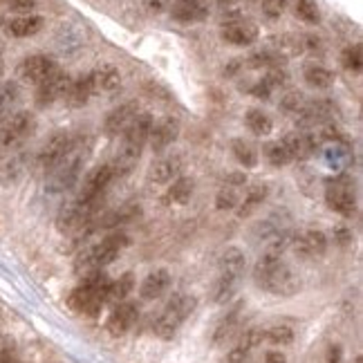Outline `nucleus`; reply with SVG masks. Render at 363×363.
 <instances>
[{
  "label": "nucleus",
  "instance_id": "nucleus-1",
  "mask_svg": "<svg viewBox=\"0 0 363 363\" xmlns=\"http://www.w3.org/2000/svg\"><path fill=\"white\" fill-rule=\"evenodd\" d=\"M254 281L260 289L276 296H291V294H296L301 287L298 276L291 272V267L283 260V256L262 254L260 260L256 262Z\"/></svg>",
  "mask_w": 363,
  "mask_h": 363
},
{
  "label": "nucleus",
  "instance_id": "nucleus-2",
  "mask_svg": "<svg viewBox=\"0 0 363 363\" xmlns=\"http://www.w3.org/2000/svg\"><path fill=\"white\" fill-rule=\"evenodd\" d=\"M152 123H155V119H152L150 113H139L128 128L123 130L121 150H119V155L115 157V162L110 164V166H113V171H115V177L130 173L137 166L139 157H142V152H144V146L148 144Z\"/></svg>",
  "mask_w": 363,
  "mask_h": 363
},
{
  "label": "nucleus",
  "instance_id": "nucleus-3",
  "mask_svg": "<svg viewBox=\"0 0 363 363\" xmlns=\"http://www.w3.org/2000/svg\"><path fill=\"white\" fill-rule=\"evenodd\" d=\"M92 150V139L90 137H74L72 146L61 157V162L48 173V189L50 193H63L74 184L83 164H86L88 155Z\"/></svg>",
  "mask_w": 363,
  "mask_h": 363
},
{
  "label": "nucleus",
  "instance_id": "nucleus-4",
  "mask_svg": "<svg viewBox=\"0 0 363 363\" xmlns=\"http://www.w3.org/2000/svg\"><path fill=\"white\" fill-rule=\"evenodd\" d=\"M245 262H247V258L238 247H229L225 254L220 256L218 276H216V283L211 289L213 303L222 305V303H229L233 298V294L238 291L240 281H242Z\"/></svg>",
  "mask_w": 363,
  "mask_h": 363
},
{
  "label": "nucleus",
  "instance_id": "nucleus-5",
  "mask_svg": "<svg viewBox=\"0 0 363 363\" xmlns=\"http://www.w3.org/2000/svg\"><path fill=\"white\" fill-rule=\"evenodd\" d=\"M128 235L125 233H110L101 242H96L88 249H83L81 254L77 256L74 262V269L83 276L94 274V272H101L104 267H108L110 262H115L119 258L121 251L128 247Z\"/></svg>",
  "mask_w": 363,
  "mask_h": 363
},
{
  "label": "nucleus",
  "instance_id": "nucleus-6",
  "mask_svg": "<svg viewBox=\"0 0 363 363\" xmlns=\"http://www.w3.org/2000/svg\"><path fill=\"white\" fill-rule=\"evenodd\" d=\"M110 285V278L104 272H94L83 276V281L72 289L67 303L74 312L96 316L106 305V289Z\"/></svg>",
  "mask_w": 363,
  "mask_h": 363
},
{
  "label": "nucleus",
  "instance_id": "nucleus-7",
  "mask_svg": "<svg viewBox=\"0 0 363 363\" xmlns=\"http://www.w3.org/2000/svg\"><path fill=\"white\" fill-rule=\"evenodd\" d=\"M36 128V117L30 110H18L7 121L0 123V157L16 152Z\"/></svg>",
  "mask_w": 363,
  "mask_h": 363
},
{
  "label": "nucleus",
  "instance_id": "nucleus-8",
  "mask_svg": "<svg viewBox=\"0 0 363 363\" xmlns=\"http://www.w3.org/2000/svg\"><path fill=\"white\" fill-rule=\"evenodd\" d=\"M195 305H198V301H195V296H191V294L173 296L169 301V305L162 310V314L157 316V320H155V334H157V337L164 339V341L173 339L177 334V330L184 325V320L195 310Z\"/></svg>",
  "mask_w": 363,
  "mask_h": 363
},
{
  "label": "nucleus",
  "instance_id": "nucleus-9",
  "mask_svg": "<svg viewBox=\"0 0 363 363\" xmlns=\"http://www.w3.org/2000/svg\"><path fill=\"white\" fill-rule=\"evenodd\" d=\"M99 211V202H79L72 200L67 206H63V211L57 218V227L63 233L69 235H81L88 227H92V222Z\"/></svg>",
  "mask_w": 363,
  "mask_h": 363
},
{
  "label": "nucleus",
  "instance_id": "nucleus-10",
  "mask_svg": "<svg viewBox=\"0 0 363 363\" xmlns=\"http://www.w3.org/2000/svg\"><path fill=\"white\" fill-rule=\"evenodd\" d=\"M325 202L334 213L343 218H350L357 211V193L350 177L339 175L328 182L325 186Z\"/></svg>",
  "mask_w": 363,
  "mask_h": 363
},
{
  "label": "nucleus",
  "instance_id": "nucleus-11",
  "mask_svg": "<svg viewBox=\"0 0 363 363\" xmlns=\"http://www.w3.org/2000/svg\"><path fill=\"white\" fill-rule=\"evenodd\" d=\"M113 179H115V171L110 164L94 166V169L83 177V184H81L74 200H79V202H101V195Z\"/></svg>",
  "mask_w": 363,
  "mask_h": 363
},
{
  "label": "nucleus",
  "instance_id": "nucleus-12",
  "mask_svg": "<svg viewBox=\"0 0 363 363\" xmlns=\"http://www.w3.org/2000/svg\"><path fill=\"white\" fill-rule=\"evenodd\" d=\"M59 69L57 61L48 54H32V57H27L18 63L16 67V74L21 81L25 83H32V86H38V83H43L45 79H50L54 72Z\"/></svg>",
  "mask_w": 363,
  "mask_h": 363
},
{
  "label": "nucleus",
  "instance_id": "nucleus-13",
  "mask_svg": "<svg viewBox=\"0 0 363 363\" xmlns=\"http://www.w3.org/2000/svg\"><path fill=\"white\" fill-rule=\"evenodd\" d=\"M74 142V135L72 133H65V130H59L54 133L48 142L43 144V148L38 150V166L43 169L45 173H50L54 166H57L61 162V157L65 155V152L69 150V146H72Z\"/></svg>",
  "mask_w": 363,
  "mask_h": 363
},
{
  "label": "nucleus",
  "instance_id": "nucleus-14",
  "mask_svg": "<svg viewBox=\"0 0 363 363\" xmlns=\"http://www.w3.org/2000/svg\"><path fill=\"white\" fill-rule=\"evenodd\" d=\"M291 249L301 260H316L328 251V238L323 231L307 229L298 235H291Z\"/></svg>",
  "mask_w": 363,
  "mask_h": 363
},
{
  "label": "nucleus",
  "instance_id": "nucleus-15",
  "mask_svg": "<svg viewBox=\"0 0 363 363\" xmlns=\"http://www.w3.org/2000/svg\"><path fill=\"white\" fill-rule=\"evenodd\" d=\"M258 25L245 18H231L222 25V40L235 48H249L258 40Z\"/></svg>",
  "mask_w": 363,
  "mask_h": 363
},
{
  "label": "nucleus",
  "instance_id": "nucleus-16",
  "mask_svg": "<svg viewBox=\"0 0 363 363\" xmlns=\"http://www.w3.org/2000/svg\"><path fill=\"white\" fill-rule=\"evenodd\" d=\"M179 130H182V123L177 117H164L162 121L152 123V130H150V137H148V144L152 148V152H164L169 146H173L179 137Z\"/></svg>",
  "mask_w": 363,
  "mask_h": 363
},
{
  "label": "nucleus",
  "instance_id": "nucleus-17",
  "mask_svg": "<svg viewBox=\"0 0 363 363\" xmlns=\"http://www.w3.org/2000/svg\"><path fill=\"white\" fill-rule=\"evenodd\" d=\"M69 74H65V72H61V69H57L50 79H45L43 83H38L36 86V106L38 108H48V106H52L54 101H59V99H63V94H65V90H67V86H69Z\"/></svg>",
  "mask_w": 363,
  "mask_h": 363
},
{
  "label": "nucleus",
  "instance_id": "nucleus-18",
  "mask_svg": "<svg viewBox=\"0 0 363 363\" xmlns=\"http://www.w3.org/2000/svg\"><path fill=\"white\" fill-rule=\"evenodd\" d=\"M142 113L139 110V104L137 101H125L117 108H113L110 113L106 115L104 119V133L108 137H117V135H123V130L128 128L133 123V119Z\"/></svg>",
  "mask_w": 363,
  "mask_h": 363
},
{
  "label": "nucleus",
  "instance_id": "nucleus-19",
  "mask_svg": "<svg viewBox=\"0 0 363 363\" xmlns=\"http://www.w3.org/2000/svg\"><path fill=\"white\" fill-rule=\"evenodd\" d=\"M139 318V310L135 303H128L123 301L119 305H115L113 314L108 316V323H106V330L110 337H123L125 332H130L133 325L137 323Z\"/></svg>",
  "mask_w": 363,
  "mask_h": 363
},
{
  "label": "nucleus",
  "instance_id": "nucleus-20",
  "mask_svg": "<svg viewBox=\"0 0 363 363\" xmlns=\"http://www.w3.org/2000/svg\"><path fill=\"white\" fill-rule=\"evenodd\" d=\"M90 79V86H92V92L94 94H113L119 90L121 86V72L110 63H104V65H96L92 72L88 74Z\"/></svg>",
  "mask_w": 363,
  "mask_h": 363
},
{
  "label": "nucleus",
  "instance_id": "nucleus-21",
  "mask_svg": "<svg viewBox=\"0 0 363 363\" xmlns=\"http://www.w3.org/2000/svg\"><path fill=\"white\" fill-rule=\"evenodd\" d=\"M179 173H182V157L179 155H166L150 166L148 182L150 184L164 186V184H171L175 177H179Z\"/></svg>",
  "mask_w": 363,
  "mask_h": 363
},
{
  "label": "nucleus",
  "instance_id": "nucleus-22",
  "mask_svg": "<svg viewBox=\"0 0 363 363\" xmlns=\"http://www.w3.org/2000/svg\"><path fill=\"white\" fill-rule=\"evenodd\" d=\"M171 16L177 23H202L208 16V5L206 0H177L171 7Z\"/></svg>",
  "mask_w": 363,
  "mask_h": 363
},
{
  "label": "nucleus",
  "instance_id": "nucleus-23",
  "mask_svg": "<svg viewBox=\"0 0 363 363\" xmlns=\"http://www.w3.org/2000/svg\"><path fill=\"white\" fill-rule=\"evenodd\" d=\"M334 113H337V108H334V104L330 99L307 101L305 108L298 113V123L307 128V125H316V123L330 121Z\"/></svg>",
  "mask_w": 363,
  "mask_h": 363
},
{
  "label": "nucleus",
  "instance_id": "nucleus-24",
  "mask_svg": "<svg viewBox=\"0 0 363 363\" xmlns=\"http://www.w3.org/2000/svg\"><path fill=\"white\" fill-rule=\"evenodd\" d=\"M171 281L173 278L166 269L150 272L142 281V285H139V296H142L144 301H155V298L166 294V289L171 287Z\"/></svg>",
  "mask_w": 363,
  "mask_h": 363
},
{
  "label": "nucleus",
  "instance_id": "nucleus-25",
  "mask_svg": "<svg viewBox=\"0 0 363 363\" xmlns=\"http://www.w3.org/2000/svg\"><path fill=\"white\" fill-rule=\"evenodd\" d=\"M45 27V18L36 16V13H27V16H16L7 23V34L13 38H30L38 34Z\"/></svg>",
  "mask_w": 363,
  "mask_h": 363
},
{
  "label": "nucleus",
  "instance_id": "nucleus-26",
  "mask_svg": "<svg viewBox=\"0 0 363 363\" xmlns=\"http://www.w3.org/2000/svg\"><path fill=\"white\" fill-rule=\"evenodd\" d=\"M283 144L287 146L291 160H307L316 150V137H312L310 133H289L283 139Z\"/></svg>",
  "mask_w": 363,
  "mask_h": 363
},
{
  "label": "nucleus",
  "instance_id": "nucleus-27",
  "mask_svg": "<svg viewBox=\"0 0 363 363\" xmlns=\"http://www.w3.org/2000/svg\"><path fill=\"white\" fill-rule=\"evenodd\" d=\"M92 94L94 92H92V86H90V79H88V74H83L79 79L69 81V86H67V90L63 94V101L69 108H83L90 101Z\"/></svg>",
  "mask_w": 363,
  "mask_h": 363
},
{
  "label": "nucleus",
  "instance_id": "nucleus-28",
  "mask_svg": "<svg viewBox=\"0 0 363 363\" xmlns=\"http://www.w3.org/2000/svg\"><path fill=\"white\" fill-rule=\"evenodd\" d=\"M262 339H264V330H260V328H251L249 332H245L240 337V341H238V345L231 350L229 363H245L247 357L262 343Z\"/></svg>",
  "mask_w": 363,
  "mask_h": 363
},
{
  "label": "nucleus",
  "instance_id": "nucleus-29",
  "mask_svg": "<svg viewBox=\"0 0 363 363\" xmlns=\"http://www.w3.org/2000/svg\"><path fill=\"white\" fill-rule=\"evenodd\" d=\"M303 79H305L307 86H312L316 90H328V88L334 86V72H332V69H328L325 65H320V63L305 65Z\"/></svg>",
  "mask_w": 363,
  "mask_h": 363
},
{
  "label": "nucleus",
  "instance_id": "nucleus-30",
  "mask_svg": "<svg viewBox=\"0 0 363 363\" xmlns=\"http://www.w3.org/2000/svg\"><path fill=\"white\" fill-rule=\"evenodd\" d=\"M133 289H135V276L130 272L119 276L117 281H110V285L106 289V305L108 303H113V305L123 303L125 298L133 294Z\"/></svg>",
  "mask_w": 363,
  "mask_h": 363
},
{
  "label": "nucleus",
  "instance_id": "nucleus-31",
  "mask_svg": "<svg viewBox=\"0 0 363 363\" xmlns=\"http://www.w3.org/2000/svg\"><path fill=\"white\" fill-rule=\"evenodd\" d=\"M21 101V88L16 81H7L0 86V123L7 121Z\"/></svg>",
  "mask_w": 363,
  "mask_h": 363
},
{
  "label": "nucleus",
  "instance_id": "nucleus-32",
  "mask_svg": "<svg viewBox=\"0 0 363 363\" xmlns=\"http://www.w3.org/2000/svg\"><path fill=\"white\" fill-rule=\"evenodd\" d=\"M240 316H242V303H238L233 307V310L220 320L218 323V328H216V332H213V341L220 345V343H225V341H229L233 334H235V330H238V325H240Z\"/></svg>",
  "mask_w": 363,
  "mask_h": 363
},
{
  "label": "nucleus",
  "instance_id": "nucleus-33",
  "mask_svg": "<svg viewBox=\"0 0 363 363\" xmlns=\"http://www.w3.org/2000/svg\"><path fill=\"white\" fill-rule=\"evenodd\" d=\"M193 193H195V182L191 177H175L173 179V184L169 189V193H166V202L169 204H189L191 198H193Z\"/></svg>",
  "mask_w": 363,
  "mask_h": 363
},
{
  "label": "nucleus",
  "instance_id": "nucleus-34",
  "mask_svg": "<svg viewBox=\"0 0 363 363\" xmlns=\"http://www.w3.org/2000/svg\"><path fill=\"white\" fill-rule=\"evenodd\" d=\"M267 195H269V186L267 184H254V186H249V191L245 193V198L240 200V211H238V216L240 218H249L258 206H262V202L267 200Z\"/></svg>",
  "mask_w": 363,
  "mask_h": 363
},
{
  "label": "nucleus",
  "instance_id": "nucleus-35",
  "mask_svg": "<svg viewBox=\"0 0 363 363\" xmlns=\"http://www.w3.org/2000/svg\"><path fill=\"white\" fill-rule=\"evenodd\" d=\"M245 123H247V128L254 133L256 137H267L272 135L274 130V121L267 113H262L260 108H251L247 110V115H245Z\"/></svg>",
  "mask_w": 363,
  "mask_h": 363
},
{
  "label": "nucleus",
  "instance_id": "nucleus-36",
  "mask_svg": "<svg viewBox=\"0 0 363 363\" xmlns=\"http://www.w3.org/2000/svg\"><path fill=\"white\" fill-rule=\"evenodd\" d=\"M231 152L245 169H256L258 166V148L247 142V139H233L231 142Z\"/></svg>",
  "mask_w": 363,
  "mask_h": 363
},
{
  "label": "nucleus",
  "instance_id": "nucleus-37",
  "mask_svg": "<svg viewBox=\"0 0 363 363\" xmlns=\"http://www.w3.org/2000/svg\"><path fill=\"white\" fill-rule=\"evenodd\" d=\"M291 11L298 21L305 25H318L320 23V9L316 0H291Z\"/></svg>",
  "mask_w": 363,
  "mask_h": 363
},
{
  "label": "nucleus",
  "instance_id": "nucleus-38",
  "mask_svg": "<svg viewBox=\"0 0 363 363\" xmlns=\"http://www.w3.org/2000/svg\"><path fill=\"white\" fill-rule=\"evenodd\" d=\"M262 155H264V160H267L272 166H276V169H281V166H287L291 162V155H289V150H287V146L283 142H269V144H264Z\"/></svg>",
  "mask_w": 363,
  "mask_h": 363
},
{
  "label": "nucleus",
  "instance_id": "nucleus-39",
  "mask_svg": "<svg viewBox=\"0 0 363 363\" xmlns=\"http://www.w3.org/2000/svg\"><path fill=\"white\" fill-rule=\"evenodd\" d=\"M264 341H269L272 345H289L294 341V328L287 323H276L264 330Z\"/></svg>",
  "mask_w": 363,
  "mask_h": 363
},
{
  "label": "nucleus",
  "instance_id": "nucleus-40",
  "mask_svg": "<svg viewBox=\"0 0 363 363\" xmlns=\"http://www.w3.org/2000/svg\"><path fill=\"white\" fill-rule=\"evenodd\" d=\"M238 204H240V193H238V189H235V186L225 184L218 191L216 206L220 208V211H231V208H235Z\"/></svg>",
  "mask_w": 363,
  "mask_h": 363
},
{
  "label": "nucleus",
  "instance_id": "nucleus-41",
  "mask_svg": "<svg viewBox=\"0 0 363 363\" xmlns=\"http://www.w3.org/2000/svg\"><path fill=\"white\" fill-rule=\"evenodd\" d=\"M341 63L345 69L350 72H361V65H363V57H361V45H350L345 48L341 54Z\"/></svg>",
  "mask_w": 363,
  "mask_h": 363
},
{
  "label": "nucleus",
  "instance_id": "nucleus-42",
  "mask_svg": "<svg viewBox=\"0 0 363 363\" xmlns=\"http://www.w3.org/2000/svg\"><path fill=\"white\" fill-rule=\"evenodd\" d=\"M305 96L301 94V92H287L283 99H281V108H283V113H287V115H296L298 117V113L305 108Z\"/></svg>",
  "mask_w": 363,
  "mask_h": 363
},
{
  "label": "nucleus",
  "instance_id": "nucleus-43",
  "mask_svg": "<svg viewBox=\"0 0 363 363\" xmlns=\"http://www.w3.org/2000/svg\"><path fill=\"white\" fill-rule=\"evenodd\" d=\"M287 7V0H262V13L269 21H276L283 16V11Z\"/></svg>",
  "mask_w": 363,
  "mask_h": 363
},
{
  "label": "nucleus",
  "instance_id": "nucleus-44",
  "mask_svg": "<svg viewBox=\"0 0 363 363\" xmlns=\"http://www.w3.org/2000/svg\"><path fill=\"white\" fill-rule=\"evenodd\" d=\"M38 5V0H9V9L16 11L18 16H27V13H32Z\"/></svg>",
  "mask_w": 363,
  "mask_h": 363
},
{
  "label": "nucleus",
  "instance_id": "nucleus-45",
  "mask_svg": "<svg viewBox=\"0 0 363 363\" xmlns=\"http://www.w3.org/2000/svg\"><path fill=\"white\" fill-rule=\"evenodd\" d=\"M272 88L267 86V83H264V79H260L258 83H256V86L254 88H251V94H254L256 96V99H264V101H267L269 99V96H272Z\"/></svg>",
  "mask_w": 363,
  "mask_h": 363
},
{
  "label": "nucleus",
  "instance_id": "nucleus-46",
  "mask_svg": "<svg viewBox=\"0 0 363 363\" xmlns=\"http://www.w3.org/2000/svg\"><path fill=\"white\" fill-rule=\"evenodd\" d=\"M225 184H229V186H245L247 184V175L245 173H231V175H227L225 177Z\"/></svg>",
  "mask_w": 363,
  "mask_h": 363
},
{
  "label": "nucleus",
  "instance_id": "nucleus-47",
  "mask_svg": "<svg viewBox=\"0 0 363 363\" xmlns=\"http://www.w3.org/2000/svg\"><path fill=\"white\" fill-rule=\"evenodd\" d=\"M260 363H287V357L283 352H278V350H272V352H267L262 357Z\"/></svg>",
  "mask_w": 363,
  "mask_h": 363
},
{
  "label": "nucleus",
  "instance_id": "nucleus-48",
  "mask_svg": "<svg viewBox=\"0 0 363 363\" xmlns=\"http://www.w3.org/2000/svg\"><path fill=\"white\" fill-rule=\"evenodd\" d=\"M334 238L339 240V245H347L352 240V233L347 231V229H337V233H334Z\"/></svg>",
  "mask_w": 363,
  "mask_h": 363
},
{
  "label": "nucleus",
  "instance_id": "nucleus-49",
  "mask_svg": "<svg viewBox=\"0 0 363 363\" xmlns=\"http://www.w3.org/2000/svg\"><path fill=\"white\" fill-rule=\"evenodd\" d=\"M330 363H341V347H332L330 350Z\"/></svg>",
  "mask_w": 363,
  "mask_h": 363
},
{
  "label": "nucleus",
  "instance_id": "nucleus-50",
  "mask_svg": "<svg viewBox=\"0 0 363 363\" xmlns=\"http://www.w3.org/2000/svg\"><path fill=\"white\" fill-rule=\"evenodd\" d=\"M0 363H11V359H9L7 350H3V347H0Z\"/></svg>",
  "mask_w": 363,
  "mask_h": 363
},
{
  "label": "nucleus",
  "instance_id": "nucleus-51",
  "mask_svg": "<svg viewBox=\"0 0 363 363\" xmlns=\"http://www.w3.org/2000/svg\"><path fill=\"white\" fill-rule=\"evenodd\" d=\"M354 363H361V357H359V359H357V361H354Z\"/></svg>",
  "mask_w": 363,
  "mask_h": 363
},
{
  "label": "nucleus",
  "instance_id": "nucleus-52",
  "mask_svg": "<svg viewBox=\"0 0 363 363\" xmlns=\"http://www.w3.org/2000/svg\"><path fill=\"white\" fill-rule=\"evenodd\" d=\"M0 74H3V65H0Z\"/></svg>",
  "mask_w": 363,
  "mask_h": 363
},
{
  "label": "nucleus",
  "instance_id": "nucleus-53",
  "mask_svg": "<svg viewBox=\"0 0 363 363\" xmlns=\"http://www.w3.org/2000/svg\"><path fill=\"white\" fill-rule=\"evenodd\" d=\"M0 3H3V0H0Z\"/></svg>",
  "mask_w": 363,
  "mask_h": 363
}]
</instances>
